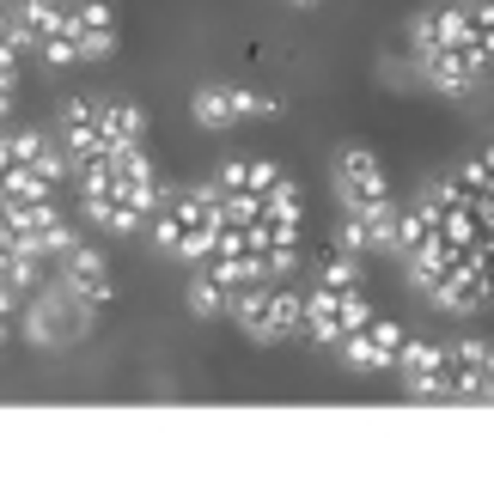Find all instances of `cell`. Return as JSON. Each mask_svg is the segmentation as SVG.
<instances>
[{"instance_id": "obj_1", "label": "cell", "mask_w": 494, "mask_h": 481, "mask_svg": "<svg viewBox=\"0 0 494 481\" xmlns=\"http://www.w3.org/2000/svg\"><path fill=\"white\" fill-rule=\"evenodd\" d=\"M397 372H403V390L421 396V402L452 396V347H446V341H403Z\"/></svg>"}, {"instance_id": "obj_2", "label": "cell", "mask_w": 494, "mask_h": 481, "mask_svg": "<svg viewBox=\"0 0 494 481\" xmlns=\"http://www.w3.org/2000/svg\"><path fill=\"white\" fill-rule=\"evenodd\" d=\"M336 201H342V214H360L372 201H385V171H378L372 146H342L336 153Z\"/></svg>"}, {"instance_id": "obj_3", "label": "cell", "mask_w": 494, "mask_h": 481, "mask_svg": "<svg viewBox=\"0 0 494 481\" xmlns=\"http://www.w3.org/2000/svg\"><path fill=\"white\" fill-rule=\"evenodd\" d=\"M189 110H196L202 128H232V122H245V116H275V98H257L245 85H202L189 98Z\"/></svg>"}, {"instance_id": "obj_4", "label": "cell", "mask_w": 494, "mask_h": 481, "mask_svg": "<svg viewBox=\"0 0 494 481\" xmlns=\"http://www.w3.org/2000/svg\"><path fill=\"white\" fill-rule=\"evenodd\" d=\"M189 311H196V317H227V311H232V293L202 268V275L189 281Z\"/></svg>"}]
</instances>
